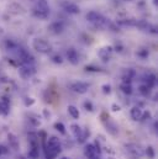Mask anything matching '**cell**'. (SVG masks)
Listing matches in <instances>:
<instances>
[{
    "label": "cell",
    "instance_id": "8992f818",
    "mask_svg": "<svg viewBox=\"0 0 158 159\" xmlns=\"http://www.w3.org/2000/svg\"><path fill=\"white\" fill-rule=\"evenodd\" d=\"M71 129H72V133H73V136L76 138H79V141H83V131H81V128L79 127L78 125H72Z\"/></svg>",
    "mask_w": 158,
    "mask_h": 159
},
{
    "label": "cell",
    "instance_id": "52a82bcc",
    "mask_svg": "<svg viewBox=\"0 0 158 159\" xmlns=\"http://www.w3.org/2000/svg\"><path fill=\"white\" fill-rule=\"evenodd\" d=\"M34 74V69L32 68H30V67H22V68H20V75L22 77V78H29V77H31Z\"/></svg>",
    "mask_w": 158,
    "mask_h": 159
},
{
    "label": "cell",
    "instance_id": "ffe728a7",
    "mask_svg": "<svg viewBox=\"0 0 158 159\" xmlns=\"http://www.w3.org/2000/svg\"><path fill=\"white\" fill-rule=\"evenodd\" d=\"M89 159H100V158H99V156H98V157H93V158H89Z\"/></svg>",
    "mask_w": 158,
    "mask_h": 159
},
{
    "label": "cell",
    "instance_id": "ba28073f",
    "mask_svg": "<svg viewBox=\"0 0 158 159\" xmlns=\"http://www.w3.org/2000/svg\"><path fill=\"white\" fill-rule=\"evenodd\" d=\"M142 110L140 109V107H133L132 110H131V117L135 120V121H138V120L142 119Z\"/></svg>",
    "mask_w": 158,
    "mask_h": 159
},
{
    "label": "cell",
    "instance_id": "5b68a950",
    "mask_svg": "<svg viewBox=\"0 0 158 159\" xmlns=\"http://www.w3.org/2000/svg\"><path fill=\"white\" fill-rule=\"evenodd\" d=\"M88 88H89V85L85 84V83H81V81L74 83V84L72 85V89H73L74 91L79 93V94H84V93H86V91H88Z\"/></svg>",
    "mask_w": 158,
    "mask_h": 159
},
{
    "label": "cell",
    "instance_id": "3957f363",
    "mask_svg": "<svg viewBox=\"0 0 158 159\" xmlns=\"http://www.w3.org/2000/svg\"><path fill=\"white\" fill-rule=\"evenodd\" d=\"M84 153H85L88 159L93 158V157H98L99 156V148H96L94 144H86Z\"/></svg>",
    "mask_w": 158,
    "mask_h": 159
},
{
    "label": "cell",
    "instance_id": "4fadbf2b",
    "mask_svg": "<svg viewBox=\"0 0 158 159\" xmlns=\"http://www.w3.org/2000/svg\"><path fill=\"white\" fill-rule=\"evenodd\" d=\"M121 88H122V91L123 93H126V94H131L132 93V88H131V85L130 84H122L121 85Z\"/></svg>",
    "mask_w": 158,
    "mask_h": 159
},
{
    "label": "cell",
    "instance_id": "44dd1931",
    "mask_svg": "<svg viewBox=\"0 0 158 159\" xmlns=\"http://www.w3.org/2000/svg\"><path fill=\"white\" fill-rule=\"evenodd\" d=\"M61 159H71V158H69V157H62Z\"/></svg>",
    "mask_w": 158,
    "mask_h": 159
},
{
    "label": "cell",
    "instance_id": "2e32d148",
    "mask_svg": "<svg viewBox=\"0 0 158 159\" xmlns=\"http://www.w3.org/2000/svg\"><path fill=\"white\" fill-rule=\"evenodd\" d=\"M85 107H86V110H90V111L93 110V109H91V104H90V102H85Z\"/></svg>",
    "mask_w": 158,
    "mask_h": 159
},
{
    "label": "cell",
    "instance_id": "277c9868",
    "mask_svg": "<svg viewBox=\"0 0 158 159\" xmlns=\"http://www.w3.org/2000/svg\"><path fill=\"white\" fill-rule=\"evenodd\" d=\"M88 19H89L93 24H95V25H98V26H103V25L105 24V20H104L99 14H96V12H90V14L88 15Z\"/></svg>",
    "mask_w": 158,
    "mask_h": 159
},
{
    "label": "cell",
    "instance_id": "e0dca14e",
    "mask_svg": "<svg viewBox=\"0 0 158 159\" xmlns=\"http://www.w3.org/2000/svg\"><path fill=\"white\" fill-rule=\"evenodd\" d=\"M54 62L61 63V62H62V58H61V57H54Z\"/></svg>",
    "mask_w": 158,
    "mask_h": 159
},
{
    "label": "cell",
    "instance_id": "9a60e30c",
    "mask_svg": "<svg viewBox=\"0 0 158 159\" xmlns=\"http://www.w3.org/2000/svg\"><path fill=\"white\" fill-rule=\"evenodd\" d=\"M146 153L148 154V157H150L151 159L155 158V152H153V148H152V147H148L147 151H146Z\"/></svg>",
    "mask_w": 158,
    "mask_h": 159
},
{
    "label": "cell",
    "instance_id": "7c38bea8",
    "mask_svg": "<svg viewBox=\"0 0 158 159\" xmlns=\"http://www.w3.org/2000/svg\"><path fill=\"white\" fill-rule=\"evenodd\" d=\"M68 112L73 119H78L79 117V111L76 106H68Z\"/></svg>",
    "mask_w": 158,
    "mask_h": 159
},
{
    "label": "cell",
    "instance_id": "6da1fadb",
    "mask_svg": "<svg viewBox=\"0 0 158 159\" xmlns=\"http://www.w3.org/2000/svg\"><path fill=\"white\" fill-rule=\"evenodd\" d=\"M61 152V142L57 137L52 136L48 138L47 144H46V157L47 159H54L58 153Z\"/></svg>",
    "mask_w": 158,
    "mask_h": 159
},
{
    "label": "cell",
    "instance_id": "8fae6325",
    "mask_svg": "<svg viewBox=\"0 0 158 159\" xmlns=\"http://www.w3.org/2000/svg\"><path fill=\"white\" fill-rule=\"evenodd\" d=\"M37 10H39L40 12H43V14H46V12H47L48 6H47V4H46V1H44V0L39 1V4H37Z\"/></svg>",
    "mask_w": 158,
    "mask_h": 159
},
{
    "label": "cell",
    "instance_id": "ac0fdd59",
    "mask_svg": "<svg viewBox=\"0 0 158 159\" xmlns=\"http://www.w3.org/2000/svg\"><path fill=\"white\" fill-rule=\"evenodd\" d=\"M104 91H105V93H106V91L109 93V91H110V86H109V85H108V86L105 85V86H104Z\"/></svg>",
    "mask_w": 158,
    "mask_h": 159
},
{
    "label": "cell",
    "instance_id": "9c48e42d",
    "mask_svg": "<svg viewBox=\"0 0 158 159\" xmlns=\"http://www.w3.org/2000/svg\"><path fill=\"white\" fill-rule=\"evenodd\" d=\"M67 57H68V59H69V61H71L73 64L78 63L79 57H78V54H77V52H76L74 49H71V51H68V52H67Z\"/></svg>",
    "mask_w": 158,
    "mask_h": 159
},
{
    "label": "cell",
    "instance_id": "30bf717a",
    "mask_svg": "<svg viewBox=\"0 0 158 159\" xmlns=\"http://www.w3.org/2000/svg\"><path fill=\"white\" fill-rule=\"evenodd\" d=\"M9 112V102L5 99L0 100V114L1 115H6Z\"/></svg>",
    "mask_w": 158,
    "mask_h": 159
},
{
    "label": "cell",
    "instance_id": "5bb4252c",
    "mask_svg": "<svg viewBox=\"0 0 158 159\" xmlns=\"http://www.w3.org/2000/svg\"><path fill=\"white\" fill-rule=\"evenodd\" d=\"M54 127H56V128H57V129H58V131H59V132H61L62 134H64V133H66V129H64V126H63V125H62L61 122H58V123H56V125H54Z\"/></svg>",
    "mask_w": 158,
    "mask_h": 159
},
{
    "label": "cell",
    "instance_id": "7a4b0ae2",
    "mask_svg": "<svg viewBox=\"0 0 158 159\" xmlns=\"http://www.w3.org/2000/svg\"><path fill=\"white\" fill-rule=\"evenodd\" d=\"M34 48L41 53H47L49 51V44L43 40H35L34 41Z\"/></svg>",
    "mask_w": 158,
    "mask_h": 159
},
{
    "label": "cell",
    "instance_id": "d6986e66",
    "mask_svg": "<svg viewBox=\"0 0 158 159\" xmlns=\"http://www.w3.org/2000/svg\"><path fill=\"white\" fill-rule=\"evenodd\" d=\"M113 107H114V109H113L114 111H118V110H120V107H118V106H116V105H113Z\"/></svg>",
    "mask_w": 158,
    "mask_h": 159
}]
</instances>
